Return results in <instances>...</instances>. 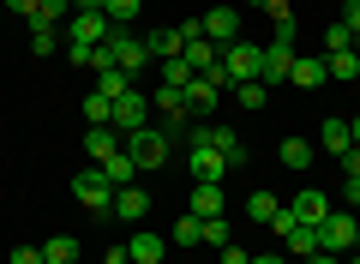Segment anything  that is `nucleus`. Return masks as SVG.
I'll return each mask as SVG.
<instances>
[{"label":"nucleus","mask_w":360,"mask_h":264,"mask_svg":"<svg viewBox=\"0 0 360 264\" xmlns=\"http://www.w3.org/2000/svg\"><path fill=\"white\" fill-rule=\"evenodd\" d=\"M295 18H283V25H276V37L264 42V61H258V84H288V73H295Z\"/></svg>","instance_id":"1"},{"label":"nucleus","mask_w":360,"mask_h":264,"mask_svg":"<svg viewBox=\"0 0 360 264\" xmlns=\"http://www.w3.org/2000/svg\"><path fill=\"white\" fill-rule=\"evenodd\" d=\"M103 49L115 54V66H120V73H132V78H139L144 66H150V49H144V37H132V25H115Z\"/></svg>","instance_id":"2"},{"label":"nucleus","mask_w":360,"mask_h":264,"mask_svg":"<svg viewBox=\"0 0 360 264\" xmlns=\"http://www.w3.org/2000/svg\"><path fill=\"white\" fill-rule=\"evenodd\" d=\"M354 234H360V216H354V210H330V216L319 222V246L336 252V258L354 252Z\"/></svg>","instance_id":"3"},{"label":"nucleus","mask_w":360,"mask_h":264,"mask_svg":"<svg viewBox=\"0 0 360 264\" xmlns=\"http://www.w3.org/2000/svg\"><path fill=\"white\" fill-rule=\"evenodd\" d=\"M108 13L103 6H78L72 18H66V42H78V49H96V42H108Z\"/></svg>","instance_id":"4"},{"label":"nucleus","mask_w":360,"mask_h":264,"mask_svg":"<svg viewBox=\"0 0 360 264\" xmlns=\"http://www.w3.org/2000/svg\"><path fill=\"white\" fill-rule=\"evenodd\" d=\"M115 192H120V187H115V180L103 175V163H90L84 175L72 180V199L84 204V210H108V204H115Z\"/></svg>","instance_id":"5"},{"label":"nucleus","mask_w":360,"mask_h":264,"mask_svg":"<svg viewBox=\"0 0 360 264\" xmlns=\"http://www.w3.org/2000/svg\"><path fill=\"white\" fill-rule=\"evenodd\" d=\"M168 151H174V139H168V132H150V126H144V132H127V156H132L139 168H162Z\"/></svg>","instance_id":"6"},{"label":"nucleus","mask_w":360,"mask_h":264,"mask_svg":"<svg viewBox=\"0 0 360 264\" xmlns=\"http://www.w3.org/2000/svg\"><path fill=\"white\" fill-rule=\"evenodd\" d=\"M108 126H115V132H144V126H150V96H144V90H127V96H115V114H108Z\"/></svg>","instance_id":"7"},{"label":"nucleus","mask_w":360,"mask_h":264,"mask_svg":"<svg viewBox=\"0 0 360 264\" xmlns=\"http://www.w3.org/2000/svg\"><path fill=\"white\" fill-rule=\"evenodd\" d=\"M258 61H264L258 42H229V49H222V66H229L234 84H252V78H258Z\"/></svg>","instance_id":"8"},{"label":"nucleus","mask_w":360,"mask_h":264,"mask_svg":"<svg viewBox=\"0 0 360 264\" xmlns=\"http://www.w3.org/2000/svg\"><path fill=\"white\" fill-rule=\"evenodd\" d=\"M205 37L217 42V49L240 42V13H234V6H210V13H205Z\"/></svg>","instance_id":"9"},{"label":"nucleus","mask_w":360,"mask_h":264,"mask_svg":"<svg viewBox=\"0 0 360 264\" xmlns=\"http://www.w3.org/2000/svg\"><path fill=\"white\" fill-rule=\"evenodd\" d=\"M217 102H222V90L210 84V78H193V84H186V120H210Z\"/></svg>","instance_id":"10"},{"label":"nucleus","mask_w":360,"mask_h":264,"mask_svg":"<svg viewBox=\"0 0 360 264\" xmlns=\"http://www.w3.org/2000/svg\"><path fill=\"white\" fill-rule=\"evenodd\" d=\"M108 216H120V222H144V216H150V192H144V187H120L115 204H108Z\"/></svg>","instance_id":"11"},{"label":"nucleus","mask_w":360,"mask_h":264,"mask_svg":"<svg viewBox=\"0 0 360 264\" xmlns=\"http://www.w3.org/2000/svg\"><path fill=\"white\" fill-rule=\"evenodd\" d=\"M288 210H295V216H300V222H312V228H319V222H324V216H330V210H336V204H330V199H324V192H319V187H300V192H295V199H288Z\"/></svg>","instance_id":"12"},{"label":"nucleus","mask_w":360,"mask_h":264,"mask_svg":"<svg viewBox=\"0 0 360 264\" xmlns=\"http://www.w3.org/2000/svg\"><path fill=\"white\" fill-rule=\"evenodd\" d=\"M120 144H127V132H115V126H90V132H84V156H90V163H108Z\"/></svg>","instance_id":"13"},{"label":"nucleus","mask_w":360,"mask_h":264,"mask_svg":"<svg viewBox=\"0 0 360 264\" xmlns=\"http://www.w3.org/2000/svg\"><path fill=\"white\" fill-rule=\"evenodd\" d=\"M186 168H193V180H229V156L222 151H186Z\"/></svg>","instance_id":"14"},{"label":"nucleus","mask_w":360,"mask_h":264,"mask_svg":"<svg viewBox=\"0 0 360 264\" xmlns=\"http://www.w3.org/2000/svg\"><path fill=\"white\" fill-rule=\"evenodd\" d=\"M127 252H132V264H162V258H168V234H156V228H139Z\"/></svg>","instance_id":"15"},{"label":"nucleus","mask_w":360,"mask_h":264,"mask_svg":"<svg viewBox=\"0 0 360 264\" xmlns=\"http://www.w3.org/2000/svg\"><path fill=\"white\" fill-rule=\"evenodd\" d=\"M276 156H283V168H295V175H307V168L319 163L312 139H283V144H276Z\"/></svg>","instance_id":"16"},{"label":"nucleus","mask_w":360,"mask_h":264,"mask_svg":"<svg viewBox=\"0 0 360 264\" xmlns=\"http://www.w3.org/2000/svg\"><path fill=\"white\" fill-rule=\"evenodd\" d=\"M180 61L193 66V73H210V66L222 61V49H217V42H210V37H193V42H186V49H180Z\"/></svg>","instance_id":"17"},{"label":"nucleus","mask_w":360,"mask_h":264,"mask_svg":"<svg viewBox=\"0 0 360 264\" xmlns=\"http://www.w3.org/2000/svg\"><path fill=\"white\" fill-rule=\"evenodd\" d=\"M168 246H180V252H186V246H205V216H193V210H186L174 228H168Z\"/></svg>","instance_id":"18"},{"label":"nucleus","mask_w":360,"mask_h":264,"mask_svg":"<svg viewBox=\"0 0 360 264\" xmlns=\"http://www.w3.org/2000/svg\"><path fill=\"white\" fill-rule=\"evenodd\" d=\"M222 204H229V192L217 180H198L193 187V216H222Z\"/></svg>","instance_id":"19"},{"label":"nucleus","mask_w":360,"mask_h":264,"mask_svg":"<svg viewBox=\"0 0 360 264\" xmlns=\"http://www.w3.org/2000/svg\"><path fill=\"white\" fill-rule=\"evenodd\" d=\"M144 49H150V61H180L186 37H180V30H150V37H144Z\"/></svg>","instance_id":"20"},{"label":"nucleus","mask_w":360,"mask_h":264,"mask_svg":"<svg viewBox=\"0 0 360 264\" xmlns=\"http://www.w3.org/2000/svg\"><path fill=\"white\" fill-rule=\"evenodd\" d=\"M324 78H330V66H324V61H307V54H295V73H288V84H300V90H319Z\"/></svg>","instance_id":"21"},{"label":"nucleus","mask_w":360,"mask_h":264,"mask_svg":"<svg viewBox=\"0 0 360 264\" xmlns=\"http://www.w3.org/2000/svg\"><path fill=\"white\" fill-rule=\"evenodd\" d=\"M283 246L295 252V258H312V252H324V246H319V228H312V222H295V228L283 234Z\"/></svg>","instance_id":"22"},{"label":"nucleus","mask_w":360,"mask_h":264,"mask_svg":"<svg viewBox=\"0 0 360 264\" xmlns=\"http://www.w3.org/2000/svg\"><path fill=\"white\" fill-rule=\"evenodd\" d=\"M42 264H78V240L72 234H49L42 240Z\"/></svg>","instance_id":"23"},{"label":"nucleus","mask_w":360,"mask_h":264,"mask_svg":"<svg viewBox=\"0 0 360 264\" xmlns=\"http://www.w3.org/2000/svg\"><path fill=\"white\" fill-rule=\"evenodd\" d=\"M354 151V126L348 120H324V156H342Z\"/></svg>","instance_id":"24"},{"label":"nucleus","mask_w":360,"mask_h":264,"mask_svg":"<svg viewBox=\"0 0 360 264\" xmlns=\"http://www.w3.org/2000/svg\"><path fill=\"white\" fill-rule=\"evenodd\" d=\"M276 210H283V199H276V192H252V199H246V216H252L258 228L276 222Z\"/></svg>","instance_id":"25"},{"label":"nucleus","mask_w":360,"mask_h":264,"mask_svg":"<svg viewBox=\"0 0 360 264\" xmlns=\"http://www.w3.org/2000/svg\"><path fill=\"white\" fill-rule=\"evenodd\" d=\"M90 90H103V96L115 102V96H127V90H139V84H132V73H120V66H108V73H96V84H90Z\"/></svg>","instance_id":"26"},{"label":"nucleus","mask_w":360,"mask_h":264,"mask_svg":"<svg viewBox=\"0 0 360 264\" xmlns=\"http://www.w3.org/2000/svg\"><path fill=\"white\" fill-rule=\"evenodd\" d=\"M30 49H37V61L54 54V49H66V30L60 25H30Z\"/></svg>","instance_id":"27"},{"label":"nucleus","mask_w":360,"mask_h":264,"mask_svg":"<svg viewBox=\"0 0 360 264\" xmlns=\"http://www.w3.org/2000/svg\"><path fill=\"white\" fill-rule=\"evenodd\" d=\"M103 175L115 180V187H132V175H139V163H132V156H127V144H120V151H115V156H108V163H103Z\"/></svg>","instance_id":"28"},{"label":"nucleus","mask_w":360,"mask_h":264,"mask_svg":"<svg viewBox=\"0 0 360 264\" xmlns=\"http://www.w3.org/2000/svg\"><path fill=\"white\" fill-rule=\"evenodd\" d=\"M72 13H78V0H42V13L30 18V25H60L66 30V18H72Z\"/></svg>","instance_id":"29"},{"label":"nucleus","mask_w":360,"mask_h":264,"mask_svg":"<svg viewBox=\"0 0 360 264\" xmlns=\"http://www.w3.org/2000/svg\"><path fill=\"white\" fill-rule=\"evenodd\" d=\"M354 49V30L342 25V18H336V25H324V54H348Z\"/></svg>","instance_id":"30"},{"label":"nucleus","mask_w":360,"mask_h":264,"mask_svg":"<svg viewBox=\"0 0 360 264\" xmlns=\"http://www.w3.org/2000/svg\"><path fill=\"white\" fill-rule=\"evenodd\" d=\"M156 73H162V84H174V90H186V84H193V66H186V61H156Z\"/></svg>","instance_id":"31"},{"label":"nucleus","mask_w":360,"mask_h":264,"mask_svg":"<svg viewBox=\"0 0 360 264\" xmlns=\"http://www.w3.org/2000/svg\"><path fill=\"white\" fill-rule=\"evenodd\" d=\"M234 102H240L246 114H258V108H264V102H270V90H264V84H258V78H252V84H234Z\"/></svg>","instance_id":"32"},{"label":"nucleus","mask_w":360,"mask_h":264,"mask_svg":"<svg viewBox=\"0 0 360 264\" xmlns=\"http://www.w3.org/2000/svg\"><path fill=\"white\" fill-rule=\"evenodd\" d=\"M324 66H330V78H342V84H348V78H360V54L354 49H348V54H324Z\"/></svg>","instance_id":"33"},{"label":"nucleus","mask_w":360,"mask_h":264,"mask_svg":"<svg viewBox=\"0 0 360 264\" xmlns=\"http://www.w3.org/2000/svg\"><path fill=\"white\" fill-rule=\"evenodd\" d=\"M108 114H115V102H108L103 90H90V96H84V120L90 126H108Z\"/></svg>","instance_id":"34"},{"label":"nucleus","mask_w":360,"mask_h":264,"mask_svg":"<svg viewBox=\"0 0 360 264\" xmlns=\"http://www.w3.org/2000/svg\"><path fill=\"white\" fill-rule=\"evenodd\" d=\"M139 6H144V0H103L108 25H132V18H139Z\"/></svg>","instance_id":"35"},{"label":"nucleus","mask_w":360,"mask_h":264,"mask_svg":"<svg viewBox=\"0 0 360 264\" xmlns=\"http://www.w3.org/2000/svg\"><path fill=\"white\" fill-rule=\"evenodd\" d=\"M205 246H229V210H222V216H205Z\"/></svg>","instance_id":"36"},{"label":"nucleus","mask_w":360,"mask_h":264,"mask_svg":"<svg viewBox=\"0 0 360 264\" xmlns=\"http://www.w3.org/2000/svg\"><path fill=\"white\" fill-rule=\"evenodd\" d=\"M217 252H222V264H252V252L234 246V240H229V246H217Z\"/></svg>","instance_id":"37"},{"label":"nucleus","mask_w":360,"mask_h":264,"mask_svg":"<svg viewBox=\"0 0 360 264\" xmlns=\"http://www.w3.org/2000/svg\"><path fill=\"white\" fill-rule=\"evenodd\" d=\"M336 163H342V175H348V180H360V144H354V151H342Z\"/></svg>","instance_id":"38"},{"label":"nucleus","mask_w":360,"mask_h":264,"mask_svg":"<svg viewBox=\"0 0 360 264\" xmlns=\"http://www.w3.org/2000/svg\"><path fill=\"white\" fill-rule=\"evenodd\" d=\"M342 25L354 30V37H360V0H342Z\"/></svg>","instance_id":"39"},{"label":"nucleus","mask_w":360,"mask_h":264,"mask_svg":"<svg viewBox=\"0 0 360 264\" xmlns=\"http://www.w3.org/2000/svg\"><path fill=\"white\" fill-rule=\"evenodd\" d=\"M264 13H270V25H283V18H295V6H288V0H270Z\"/></svg>","instance_id":"40"},{"label":"nucleus","mask_w":360,"mask_h":264,"mask_svg":"<svg viewBox=\"0 0 360 264\" xmlns=\"http://www.w3.org/2000/svg\"><path fill=\"white\" fill-rule=\"evenodd\" d=\"M13 264H42V246H13Z\"/></svg>","instance_id":"41"},{"label":"nucleus","mask_w":360,"mask_h":264,"mask_svg":"<svg viewBox=\"0 0 360 264\" xmlns=\"http://www.w3.org/2000/svg\"><path fill=\"white\" fill-rule=\"evenodd\" d=\"M6 6H13L18 18H37V13H42V0H6Z\"/></svg>","instance_id":"42"},{"label":"nucleus","mask_w":360,"mask_h":264,"mask_svg":"<svg viewBox=\"0 0 360 264\" xmlns=\"http://www.w3.org/2000/svg\"><path fill=\"white\" fill-rule=\"evenodd\" d=\"M103 264H132V252H127V246H108V252H103Z\"/></svg>","instance_id":"43"},{"label":"nucleus","mask_w":360,"mask_h":264,"mask_svg":"<svg viewBox=\"0 0 360 264\" xmlns=\"http://www.w3.org/2000/svg\"><path fill=\"white\" fill-rule=\"evenodd\" d=\"M252 264H288V258H283V252H258Z\"/></svg>","instance_id":"44"},{"label":"nucleus","mask_w":360,"mask_h":264,"mask_svg":"<svg viewBox=\"0 0 360 264\" xmlns=\"http://www.w3.org/2000/svg\"><path fill=\"white\" fill-rule=\"evenodd\" d=\"M307 264H342V258H336V252H312Z\"/></svg>","instance_id":"45"},{"label":"nucleus","mask_w":360,"mask_h":264,"mask_svg":"<svg viewBox=\"0 0 360 264\" xmlns=\"http://www.w3.org/2000/svg\"><path fill=\"white\" fill-rule=\"evenodd\" d=\"M348 126H354V144H360V114H354V120H348Z\"/></svg>","instance_id":"46"},{"label":"nucleus","mask_w":360,"mask_h":264,"mask_svg":"<svg viewBox=\"0 0 360 264\" xmlns=\"http://www.w3.org/2000/svg\"><path fill=\"white\" fill-rule=\"evenodd\" d=\"M246 6H270V0H246Z\"/></svg>","instance_id":"47"},{"label":"nucleus","mask_w":360,"mask_h":264,"mask_svg":"<svg viewBox=\"0 0 360 264\" xmlns=\"http://www.w3.org/2000/svg\"><path fill=\"white\" fill-rule=\"evenodd\" d=\"M342 264H360V252H354V258H342Z\"/></svg>","instance_id":"48"},{"label":"nucleus","mask_w":360,"mask_h":264,"mask_svg":"<svg viewBox=\"0 0 360 264\" xmlns=\"http://www.w3.org/2000/svg\"><path fill=\"white\" fill-rule=\"evenodd\" d=\"M354 252H360V234H354Z\"/></svg>","instance_id":"49"},{"label":"nucleus","mask_w":360,"mask_h":264,"mask_svg":"<svg viewBox=\"0 0 360 264\" xmlns=\"http://www.w3.org/2000/svg\"><path fill=\"white\" fill-rule=\"evenodd\" d=\"M354 216H360V210H354Z\"/></svg>","instance_id":"50"}]
</instances>
